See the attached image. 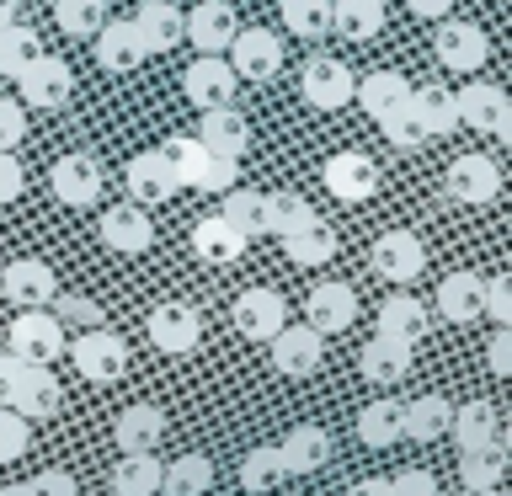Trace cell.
Segmentation results:
<instances>
[{
	"instance_id": "obj_52",
	"label": "cell",
	"mask_w": 512,
	"mask_h": 496,
	"mask_svg": "<svg viewBox=\"0 0 512 496\" xmlns=\"http://www.w3.org/2000/svg\"><path fill=\"white\" fill-rule=\"evenodd\" d=\"M27 438H32V422H27V416H16L11 406H0V464L22 459V454H27Z\"/></svg>"
},
{
	"instance_id": "obj_13",
	"label": "cell",
	"mask_w": 512,
	"mask_h": 496,
	"mask_svg": "<svg viewBox=\"0 0 512 496\" xmlns=\"http://www.w3.org/2000/svg\"><path fill=\"white\" fill-rule=\"evenodd\" d=\"M432 48H438V64L454 75H475L480 64L491 59V38H486V27H475V22H443Z\"/></svg>"
},
{
	"instance_id": "obj_45",
	"label": "cell",
	"mask_w": 512,
	"mask_h": 496,
	"mask_svg": "<svg viewBox=\"0 0 512 496\" xmlns=\"http://www.w3.org/2000/svg\"><path fill=\"white\" fill-rule=\"evenodd\" d=\"M54 22L70 32V38H91V32L107 22V0H54Z\"/></svg>"
},
{
	"instance_id": "obj_57",
	"label": "cell",
	"mask_w": 512,
	"mask_h": 496,
	"mask_svg": "<svg viewBox=\"0 0 512 496\" xmlns=\"http://www.w3.org/2000/svg\"><path fill=\"white\" fill-rule=\"evenodd\" d=\"M390 496H438V480H432L427 470H400L390 480Z\"/></svg>"
},
{
	"instance_id": "obj_35",
	"label": "cell",
	"mask_w": 512,
	"mask_h": 496,
	"mask_svg": "<svg viewBox=\"0 0 512 496\" xmlns=\"http://www.w3.org/2000/svg\"><path fill=\"white\" fill-rule=\"evenodd\" d=\"M438 315L454 326H470L480 315V272H448L438 283Z\"/></svg>"
},
{
	"instance_id": "obj_26",
	"label": "cell",
	"mask_w": 512,
	"mask_h": 496,
	"mask_svg": "<svg viewBox=\"0 0 512 496\" xmlns=\"http://www.w3.org/2000/svg\"><path fill=\"white\" fill-rule=\"evenodd\" d=\"M112 438H118L123 454H155V443L166 438V411L150 406V400H139V406H128L118 422H112Z\"/></svg>"
},
{
	"instance_id": "obj_36",
	"label": "cell",
	"mask_w": 512,
	"mask_h": 496,
	"mask_svg": "<svg viewBox=\"0 0 512 496\" xmlns=\"http://www.w3.org/2000/svg\"><path fill=\"white\" fill-rule=\"evenodd\" d=\"M214 486V464L203 454H182L171 464H160V491L155 496H203Z\"/></svg>"
},
{
	"instance_id": "obj_42",
	"label": "cell",
	"mask_w": 512,
	"mask_h": 496,
	"mask_svg": "<svg viewBox=\"0 0 512 496\" xmlns=\"http://www.w3.org/2000/svg\"><path fill=\"white\" fill-rule=\"evenodd\" d=\"M358 438L368 448H390L400 438V400H368L358 411Z\"/></svg>"
},
{
	"instance_id": "obj_47",
	"label": "cell",
	"mask_w": 512,
	"mask_h": 496,
	"mask_svg": "<svg viewBox=\"0 0 512 496\" xmlns=\"http://www.w3.org/2000/svg\"><path fill=\"white\" fill-rule=\"evenodd\" d=\"M272 480H283V459H278V443H262L240 459V486L246 491H267Z\"/></svg>"
},
{
	"instance_id": "obj_34",
	"label": "cell",
	"mask_w": 512,
	"mask_h": 496,
	"mask_svg": "<svg viewBox=\"0 0 512 496\" xmlns=\"http://www.w3.org/2000/svg\"><path fill=\"white\" fill-rule=\"evenodd\" d=\"M358 368H363V379H374V384H395V379L411 374V347L390 342V336H374V342L358 352Z\"/></svg>"
},
{
	"instance_id": "obj_38",
	"label": "cell",
	"mask_w": 512,
	"mask_h": 496,
	"mask_svg": "<svg viewBox=\"0 0 512 496\" xmlns=\"http://www.w3.org/2000/svg\"><path fill=\"white\" fill-rule=\"evenodd\" d=\"M112 491L118 496H155L160 491V459L155 454H123L112 464Z\"/></svg>"
},
{
	"instance_id": "obj_14",
	"label": "cell",
	"mask_w": 512,
	"mask_h": 496,
	"mask_svg": "<svg viewBox=\"0 0 512 496\" xmlns=\"http://www.w3.org/2000/svg\"><path fill=\"white\" fill-rule=\"evenodd\" d=\"M368 267H374L384 283H411L416 272L427 267V246L411 230H384L374 240V251H368Z\"/></svg>"
},
{
	"instance_id": "obj_8",
	"label": "cell",
	"mask_w": 512,
	"mask_h": 496,
	"mask_svg": "<svg viewBox=\"0 0 512 496\" xmlns=\"http://www.w3.org/2000/svg\"><path fill=\"white\" fill-rule=\"evenodd\" d=\"M0 294L11 304H22V310H48L59 294V278L43 256H16V262H6V272H0Z\"/></svg>"
},
{
	"instance_id": "obj_12",
	"label": "cell",
	"mask_w": 512,
	"mask_h": 496,
	"mask_svg": "<svg viewBox=\"0 0 512 496\" xmlns=\"http://www.w3.org/2000/svg\"><path fill=\"white\" fill-rule=\"evenodd\" d=\"M235 70H230V59L224 54H198L187 64V75H182V91H187V102L192 107H230L235 102Z\"/></svg>"
},
{
	"instance_id": "obj_25",
	"label": "cell",
	"mask_w": 512,
	"mask_h": 496,
	"mask_svg": "<svg viewBox=\"0 0 512 496\" xmlns=\"http://www.w3.org/2000/svg\"><path fill=\"white\" fill-rule=\"evenodd\" d=\"M278 459H283V475H315L320 464L331 459V432L315 427V422H299L278 443Z\"/></svg>"
},
{
	"instance_id": "obj_24",
	"label": "cell",
	"mask_w": 512,
	"mask_h": 496,
	"mask_svg": "<svg viewBox=\"0 0 512 496\" xmlns=\"http://www.w3.org/2000/svg\"><path fill=\"white\" fill-rule=\"evenodd\" d=\"M192 251H198V262H208V267H230L246 256V235H240L224 214H208V219L192 224Z\"/></svg>"
},
{
	"instance_id": "obj_49",
	"label": "cell",
	"mask_w": 512,
	"mask_h": 496,
	"mask_svg": "<svg viewBox=\"0 0 512 496\" xmlns=\"http://www.w3.org/2000/svg\"><path fill=\"white\" fill-rule=\"evenodd\" d=\"M54 320H59V326H80V331H96V326H107L102 304H96V299H86V294H54Z\"/></svg>"
},
{
	"instance_id": "obj_1",
	"label": "cell",
	"mask_w": 512,
	"mask_h": 496,
	"mask_svg": "<svg viewBox=\"0 0 512 496\" xmlns=\"http://www.w3.org/2000/svg\"><path fill=\"white\" fill-rule=\"evenodd\" d=\"M454 112H459V123L475 128V134H491L496 144H512V102H507L502 86L475 80V86L454 91Z\"/></svg>"
},
{
	"instance_id": "obj_41",
	"label": "cell",
	"mask_w": 512,
	"mask_h": 496,
	"mask_svg": "<svg viewBox=\"0 0 512 496\" xmlns=\"http://www.w3.org/2000/svg\"><path fill=\"white\" fill-rule=\"evenodd\" d=\"M315 208L299 198V192H262V235H288L294 224H304Z\"/></svg>"
},
{
	"instance_id": "obj_53",
	"label": "cell",
	"mask_w": 512,
	"mask_h": 496,
	"mask_svg": "<svg viewBox=\"0 0 512 496\" xmlns=\"http://www.w3.org/2000/svg\"><path fill=\"white\" fill-rule=\"evenodd\" d=\"M22 139H27V112H22V102L0 96V150H16Z\"/></svg>"
},
{
	"instance_id": "obj_32",
	"label": "cell",
	"mask_w": 512,
	"mask_h": 496,
	"mask_svg": "<svg viewBox=\"0 0 512 496\" xmlns=\"http://www.w3.org/2000/svg\"><path fill=\"white\" fill-rule=\"evenodd\" d=\"M507 475V438H496L486 448H464L459 454V480L464 491H496Z\"/></svg>"
},
{
	"instance_id": "obj_64",
	"label": "cell",
	"mask_w": 512,
	"mask_h": 496,
	"mask_svg": "<svg viewBox=\"0 0 512 496\" xmlns=\"http://www.w3.org/2000/svg\"><path fill=\"white\" fill-rule=\"evenodd\" d=\"M107 496H118V491H107Z\"/></svg>"
},
{
	"instance_id": "obj_19",
	"label": "cell",
	"mask_w": 512,
	"mask_h": 496,
	"mask_svg": "<svg viewBox=\"0 0 512 496\" xmlns=\"http://www.w3.org/2000/svg\"><path fill=\"white\" fill-rule=\"evenodd\" d=\"M96 230H102V246L107 251H123V256H139V251L155 246V224H150V214H144L139 203L107 208V214L96 219Z\"/></svg>"
},
{
	"instance_id": "obj_55",
	"label": "cell",
	"mask_w": 512,
	"mask_h": 496,
	"mask_svg": "<svg viewBox=\"0 0 512 496\" xmlns=\"http://www.w3.org/2000/svg\"><path fill=\"white\" fill-rule=\"evenodd\" d=\"M486 363H491V374H496V379H507V374H512V326H496V331H491Z\"/></svg>"
},
{
	"instance_id": "obj_23",
	"label": "cell",
	"mask_w": 512,
	"mask_h": 496,
	"mask_svg": "<svg viewBox=\"0 0 512 496\" xmlns=\"http://www.w3.org/2000/svg\"><path fill=\"white\" fill-rule=\"evenodd\" d=\"M198 144L203 150H214V155H246V144H251V123H246V112H240L235 102L230 107H208L203 112V123H198Z\"/></svg>"
},
{
	"instance_id": "obj_44",
	"label": "cell",
	"mask_w": 512,
	"mask_h": 496,
	"mask_svg": "<svg viewBox=\"0 0 512 496\" xmlns=\"http://www.w3.org/2000/svg\"><path fill=\"white\" fill-rule=\"evenodd\" d=\"M283 22L294 38H326L331 32V0H283Z\"/></svg>"
},
{
	"instance_id": "obj_2",
	"label": "cell",
	"mask_w": 512,
	"mask_h": 496,
	"mask_svg": "<svg viewBox=\"0 0 512 496\" xmlns=\"http://www.w3.org/2000/svg\"><path fill=\"white\" fill-rule=\"evenodd\" d=\"M352 86H358V75L347 70L336 54H310L304 59V75H299V96L320 112H336L352 102Z\"/></svg>"
},
{
	"instance_id": "obj_31",
	"label": "cell",
	"mask_w": 512,
	"mask_h": 496,
	"mask_svg": "<svg viewBox=\"0 0 512 496\" xmlns=\"http://www.w3.org/2000/svg\"><path fill=\"white\" fill-rule=\"evenodd\" d=\"M427 331V304L411 299V294H390L379 304V336H390V342H406L416 347Z\"/></svg>"
},
{
	"instance_id": "obj_11",
	"label": "cell",
	"mask_w": 512,
	"mask_h": 496,
	"mask_svg": "<svg viewBox=\"0 0 512 496\" xmlns=\"http://www.w3.org/2000/svg\"><path fill=\"white\" fill-rule=\"evenodd\" d=\"M230 320L246 342H272V336L288 326V304H283L278 288H246V294L235 299Z\"/></svg>"
},
{
	"instance_id": "obj_29",
	"label": "cell",
	"mask_w": 512,
	"mask_h": 496,
	"mask_svg": "<svg viewBox=\"0 0 512 496\" xmlns=\"http://www.w3.org/2000/svg\"><path fill=\"white\" fill-rule=\"evenodd\" d=\"M448 432H454L459 454L464 448H486L502 438V411L491 406V400H470V406H454V416H448Z\"/></svg>"
},
{
	"instance_id": "obj_4",
	"label": "cell",
	"mask_w": 512,
	"mask_h": 496,
	"mask_svg": "<svg viewBox=\"0 0 512 496\" xmlns=\"http://www.w3.org/2000/svg\"><path fill=\"white\" fill-rule=\"evenodd\" d=\"M64 352L75 358L80 379H91V384H112V379H118L123 368H128V347H123V336H118V331H107V326L80 331Z\"/></svg>"
},
{
	"instance_id": "obj_56",
	"label": "cell",
	"mask_w": 512,
	"mask_h": 496,
	"mask_svg": "<svg viewBox=\"0 0 512 496\" xmlns=\"http://www.w3.org/2000/svg\"><path fill=\"white\" fill-rule=\"evenodd\" d=\"M27 491H32V496H80V486H75L70 470H43V475H32Z\"/></svg>"
},
{
	"instance_id": "obj_20",
	"label": "cell",
	"mask_w": 512,
	"mask_h": 496,
	"mask_svg": "<svg viewBox=\"0 0 512 496\" xmlns=\"http://www.w3.org/2000/svg\"><path fill=\"white\" fill-rule=\"evenodd\" d=\"M6 406H11L16 416H27V422H43V416H54V411H59V379H54V368L27 363Z\"/></svg>"
},
{
	"instance_id": "obj_58",
	"label": "cell",
	"mask_w": 512,
	"mask_h": 496,
	"mask_svg": "<svg viewBox=\"0 0 512 496\" xmlns=\"http://www.w3.org/2000/svg\"><path fill=\"white\" fill-rule=\"evenodd\" d=\"M22 358H16V352H0V406H6L11 400V390H16V379H22Z\"/></svg>"
},
{
	"instance_id": "obj_10",
	"label": "cell",
	"mask_w": 512,
	"mask_h": 496,
	"mask_svg": "<svg viewBox=\"0 0 512 496\" xmlns=\"http://www.w3.org/2000/svg\"><path fill=\"white\" fill-rule=\"evenodd\" d=\"M320 182H326V192L336 203H368L379 192V166L363 150H342L320 166Z\"/></svg>"
},
{
	"instance_id": "obj_54",
	"label": "cell",
	"mask_w": 512,
	"mask_h": 496,
	"mask_svg": "<svg viewBox=\"0 0 512 496\" xmlns=\"http://www.w3.org/2000/svg\"><path fill=\"white\" fill-rule=\"evenodd\" d=\"M27 187V171L22 160H16V150H0V203H16Z\"/></svg>"
},
{
	"instance_id": "obj_59",
	"label": "cell",
	"mask_w": 512,
	"mask_h": 496,
	"mask_svg": "<svg viewBox=\"0 0 512 496\" xmlns=\"http://www.w3.org/2000/svg\"><path fill=\"white\" fill-rule=\"evenodd\" d=\"M406 6H411L416 16H427V22H443V16H448V6H454V0H406Z\"/></svg>"
},
{
	"instance_id": "obj_62",
	"label": "cell",
	"mask_w": 512,
	"mask_h": 496,
	"mask_svg": "<svg viewBox=\"0 0 512 496\" xmlns=\"http://www.w3.org/2000/svg\"><path fill=\"white\" fill-rule=\"evenodd\" d=\"M0 496H32V491H27V480H16V486H0Z\"/></svg>"
},
{
	"instance_id": "obj_3",
	"label": "cell",
	"mask_w": 512,
	"mask_h": 496,
	"mask_svg": "<svg viewBox=\"0 0 512 496\" xmlns=\"http://www.w3.org/2000/svg\"><path fill=\"white\" fill-rule=\"evenodd\" d=\"M70 347V336H64V326L54 320V310H22L11 320V347L6 352H16L22 363H54L59 352Z\"/></svg>"
},
{
	"instance_id": "obj_22",
	"label": "cell",
	"mask_w": 512,
	"mask_h": 496,
	"mask_svg": "<svg viewBox=\"0 0 512 496\" xmlns=\"http://www.w3.org/2000/svg\"><path fill=\"white\" fill-rule=\"evenodd\" d=\"M96 38V64H102L107 75H128V70H139L144 59V43H139V32H134V22H102L91 32Z\"/></svg>"
},
{
	"instance_id": "obj_9",
	"label": "cell",
	"mask_w": 512,
	"mask_h": 496,
	"mask_svg": "<svg viewBox=\"0 0 512 496\" xmlns=\"http://www.w3.org/2000/svg\"><path fill=\"white\" fill-rule=\"evenodd\" d=\"M144 331H150V342L160 352L182 358V352H192V347L203 342V315L192 310V304H182V299H166V304H155V310H150Z\"/></svg>"
},
{
	"instance_id": "obj_27",
	"label": "cell",
	"mask_w": 512,
	"mask_h": 496,
	"mask_svg": "<svg viewBox=\"0 0 512 496\" xmlns=\"http://www.w3.org/2000/svg\"><path fill=\"white\" fill-rule=\"evenodd\" d=\"M134 32H139L144 54H171V48L182 43V11H176L171 0H144L134 11Z\"/></svg>"
},
{
	"instance_id": "obj_51",
	"label": "cell",
	"mask_w": 512,
	"mask_h": 496,
	"mask_svg": "<svg viewBox=\"0 0 512 496\" xmlns=\"http://www.w3.org/2000/svg\"><path fill=\"white\" fill-rule=\"evenodd\" d=\"M192 187H198V192H230V187H240V160L208 150V160H203V171H198V182H192Z\"/></svg>"
},
{
	"instance_id": "obj_7",
	"label": "cell",
	"mask_w": 512,
	"mask_h": 496,
	"mask_svg": "<svg viewBox=\"0 0 512 496\" xmlns=\"http://www.w3.org/2000/svg\"><path fill=\"white\" fill-rule=\"evenodd\" d=\"M16 91H22V102H27V107L59 112L64 102H70V91H75V75H70V64H64V59L38 54L22 75H16Z\"/></svg>"
},
{
	"instance_id": "obj_39",
	"label": "cell",
	"mask_w": 512,
	"mask_h": 496,
	"mask_svg": "<svg viewBox=\"0 0 512 496\" xmlns=\"http://www.w3.org/2000/svg\"><path fill=\"white\" fill-rule=\"evenodd\" d=\"M411 107H416V118H422L427 139H443V134H454V128H459V112H454V91H443V86L411 91Z\"/></svg>"
},
{
	"instance_id": "obj_15",
	"label": "cell",
	"mask_w": 512,
	"mask_h": 496,
	"mask_svg": "<svg viewBox=\"0 0 512 496\" xmlns=\"http://www.w3.org/2000/svg\"><path fill=\"white\" fill-rule=\"evenodd\" d=\"M352 320H358V294L347 283H315L310 299H304V326L320 336H342Z\"/></svg>"
},
{
	"instance_id": "obj_5",
	"label": "cell",
	"mask_w": 512,
	"mask_h": 496,
	"mask_svg": "<svg viewBox=\"0 0 512 496\" xmlns=\"http://www.w3.org/2000/svg\"><path fill=\"white\" fill-rule=\"evenodd\" d=\"M48 187H54V198L64 208H91L102 198V160L86 155V150H70L54 160V171H48Z\"/></svg>"
},
{
	"instance_id": "obj_21",
	"label": "cell",
	"mask_w": 512,
	"mask_h": 496,
	"mask_svg": "<svg viewBox=\"0 0 512 496\" xmlns=\"http://www.w3.org/2000/svg\"><path fill=\"white\" fill-rule=\"evenodd\" d=\"M176 192H182V187H176V176H171L166 160H160V150H144V155L128 160V198H134L139 208L171 203Z\"/></svg>"
},
{
	"instance_id": "obj_33",
	"label": "cell",
	"mask_w": 512,
	"mask_h": 496,
	"mask_svg": "<svg viewBox=\"0 0 512 496\" xmlns=\"http://www.w3.org/2000/svg\"><path fill=\"white\" fill-rule=\"evenodd\" d=\"M448 416H454V406H448L443 395H416L411 406H400V438L411 443H432L448 432Z\"/></svg>"
},
{
	"instance_id": "obj_30",
	"label": "cell",
	"mask_w": 512,
	"mask_h": 496,
	"mask_svg": "<svg viewBox=\"0 0 512 496\" xmlns=\"http://www.w3.org/2000/svg\"><path fill=\"white\" fill-rule=\"evenodd\" d=\"M283 251H288V262H299V267H320L336 256V235L320 214H310L304 224H294V230L283 235Z\"/></svg>"
},
{
	"instance_id": "obj_6",
	"label": "cell",
	"mask_w": 512,
	"mask_h": 496,
	"mask_svg": "<svg viewBox=\"0 0 512 496\" xmlns=\"http://www.w3.org/2000/svg\"><path fill=\"white\" fill-rule=\"evenodd\" d=\"M224 54H230L235 80H272L283 70V43H278V32H267V27H240Z\"/></svg>"
},
{
	"instance_id": "obj_17",
	"label": "cell",
	"mask_w": 512,
	"mask_h": 496,
	"mask_svg": "<svg viewBox=\"0 0 512 496\" xmlns=\"http://www.w3.org/2000/svg\"><path fill=\"white\" fill-rule=\"evenodd\" d=\"M267 347H272V368H278V374H288V379L315 374L320 358H326V336L310 331V326H283Z\"/></svg>"
},
{
	"instance_id": "obj_28",
	"label": "cell",
	"mask_w": 512,
	"mask_h": 496,
	"mask_svg": "<svg viewBox=\"0 0 512 496\" xmlns=\"http://www.w3.org/2000/svg\"><path fill=\"white\" fill-rule=\"evenodd\" d=\"M411 91H416V86H411L400 70H374V75H363L358 86H352V102H358L368 118L379 123L384 112H395L400 102H411Z\"/></svg>"
},
{
	"instance_id": "obj_16",
	"label": "cell",
	"mask_w": 512,
	"mask_h": 496,
	"mask_svg": "<svg viewBox=\"0 0 512 496\" xmlns=\"http://www.w3.org/2000/svg\"><path fill=\"white\" fill-rule=\"evenodd\" d=\"M235 32H240V22H235V6H230V0H203V6H192V11L182 16V38H187L192 48H203V54H224Z\"/></svg>"
},
{
	"instance_id": "obj_50",
	"label": "cell",
	"mask_w": 512,
	"mask_h": 496,
	"mask_svg": "<svg viewBox=\"0 0 512 496\" xmlns=\"http://www.w3.org/2000/svg\"><path fill=\"white\" fill-rule=\"evenodd\" d=\"M480 315H491L496 326H512V278L507 272L480 278Z\"/></svg>"
},
{
	"instance_id": "obj_60",
	"label": "cell",
	"mask_w": 512,
	"mask_h": 496,
	"mask_svg": "<svg viewBox=\"0 0 512 496\" xmlns=\"http://www.w3.org/2000/svg\"><path fill=\"white\" fill-rule=\"evenodd\" d=\"M347 496H390V480H379V475H374V480H358Z\"/></svg>"
},
{
	"instance_id": "obj_48",
	"label": "cell",
	"mask_w": 512,
	"mask_h": 496,
	"mask_svg": "<svg viewBox=\"0 0 512 496\" xmlns=\"http://www.w3.org/2000/svg\"><path fill=\"white\" fill-rule=\"evenodd\" d=\"M379 128H384V139H390L395 150H416V144H427V128H422V118H416L411 102H400L395 112H384Z\"/></svg>"
},
{
	"instance_id": "obj_40",
	"label": "cell",
	"mask_w": 512,
	"mask_h": 496,
	"mask_svg": "<svg viewBox=\"0 0 512 496\" xmlns=\"http://www.w3.org/2000/svg\"><path fill=\"white\" fill-rule=\"evenodd\" d=\"M38 54H43V38L32 27H22V22L0 27V75H6V80H16Z\"/></svg>"
},
{
	"instance_id": "obj_46",
	"label": "cell",
	"mask_w": 512,
	"mask_h": 496,
	"mask_svg": "<svg viewBox=\"0 0 512 496\" xmlns=\"http://www.w3.org/2000/svg\"><path fill=\"white\" fill-rule=\"evenodd\" d=\"M219 214L230 219L246 240H256V235H262V192L230 187V192H224V208H219Z\"/></svg>"
},
{
	"instance_id": "obj_18",
	"label": "cell",
	"mask_w": 512,
	"mask_h": 496,
	"mask_svg": "<svg viewBox=\"0 0 512 496\" xmlns=\"http://www.w3.org/2000/svg\"><path fill=\"white\" fill-rule=\"evenodd\" d=\"M496 192H502V166L491 155H459L448 166V198L480 208V203H496Z\"/></svg>"
},
{
	"instance_id": "obj_63",
	"label": "cell",
	"mask_w": 512,
	"mask_h": 496,
	"mask_svg": "<svg viewBox=\"0 0 512 496\" xmlns=\"http://www.w3.org/2000/svg\"><path fill=\"white\" fill-rule=\"evenodd\" d=\"M464 496H496V491H464Z\"/></svg>"
},
{
	"instance_id": "obj_61",
	"label": "cell",
	"mask_w": 512,
	"mask_h": 496,
	"mask_svg": "<svg viewBox=\"0 0 512 496\" xmlns=\"http://www.w3.org/2000/svg\"><path fill=\"white\" fill-rule=\"evenodd\" d=\"M16 22V0H0V27H11Z\"/></svg>"
},
{
	"instance_id": "obj_37",
	"label": "cell",
	"mask_w": 512,
	"mask_h": 496,
	"mask_svg": "<svg viewBox=\"0 0 512 496\" xmlns=\"http://www.w3.org/2000/svg\"><path fill=\"white\" fill-rule=\"evenodd\" d=\"M379 27H384V0H331V32L363 43Z\"/></svg>"
},
{
	"instance_id": "obj_43",
	"label": "cell",
	"mask_w": 512,
	"mask_h": 496,
	"mask_svg": "<svg viewBox=\"0 0 512 496\" xmlns=\"http://www.w3.org/2000/svg\"><path fill=\"white\" fill-rule=\"evenodd\" d=\"M160 160L171 166L176 187H192V182H198V171H203V160H208V150L198 144V134H176V139L160 144Z\"/></svg>"
}]
</instances>
